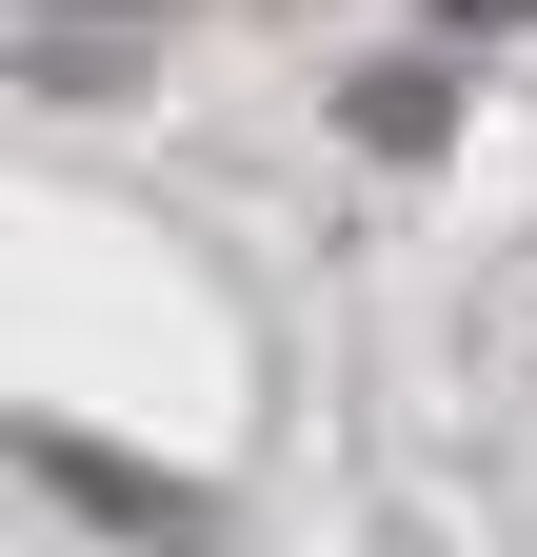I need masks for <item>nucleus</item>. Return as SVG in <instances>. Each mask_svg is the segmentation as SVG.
<instances>
[{"instance_id":"obj_1","label":"nucleus","mask_w":537,"mask_h":557,"mask_svg":"<svg viewBox=\"0 0 537 557\" xmlns=\"http://www.w3.org/2000/svg\"><path fill=\"white\" fill-rule=\"evenodd\" d=\"M339 120H359V139H378V160H419V139H438V120H458V100H438V60H378V81H359V100H339Z\"/></svg>"}]
</instances>
